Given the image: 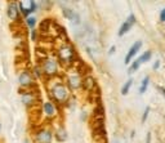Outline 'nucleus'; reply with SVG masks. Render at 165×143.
I'll use <instances>...</instances> for the list:
<instances>
[{
    "mask_svg": "<svg viewBox=\"0 0 165 143\" xmlns=\"http://www.w3.org/2000/svg\"><path fill=\"white\" fill-rule=\"evenodd\" d=\"M52 93H53L54 99L58 102H66L68 98V92H67L66 87H63L62 84H58V85H56V87H53Z\"/></svg>",
    "mask_w": 165,
    "mask_h": 143,
    "instance_id": "f257e3e1",
    "label": "nucleus"
},
{
    "mask_svg": "<svg viewBox=\"0 0 165 143\" xmlns=\"http://www.w3.org/2000/svg\"><path fill=\"white\" fill-rule=\"evenodd\" d=\"M134 23H135V16H134V14H129V17L124 21V23L120 26L118 35H119V36H124L126 32L130 31V28L134 26Z\"/></svg>",
    "mask_w": 165,
    "mask_h": 143,
    "instance_id": "f03ea898",
    "label": "nucleus"
},
{
    "mask_svg": "<svg viewBox=\"0 0 165 143\" xmlns=\"http://www.w3.org/2000/svg\"><path fill=\"white\" fill-rule=\"evenodd\" d=\"M75 57V51L72 47L70 45H64L60 49V58L64 62H72Z\"/></svg>",
    "mask_w": 165,
    "mask_h": 143,
    "instance_id": "7ed1b4c3",
    "label": "nucleus"
},
{
    "mask_svg": "<svg viewBox=\"0 0 165 143\" xmlns=\"http://www.w3.org/2000/svg\"><path fill=\"white\" fill-rule=\"evenodd\" d=\"M141 48H142V41H141V40H137V41H135L134 44L130 47L129 52H128L126 55H125V63H126V65H129V63H130V61L134 58V55L139 52Z\"/></svg>",
    "mask_w": 165,
    "mask_h": 143,
    "instance_id": "20e7f679",
    "label": "nucleus"
},
{
    "mask_svg": "<svg viewBox=\"0 0 165 143\" xmlns=\"http://www.w3.org/2000/svg\"><path fill=\"white\" fill-rule=\"evenodd\" d=\"M18 5H19V9L22 10V13L25 14L26 17L31 12H34L35 9H36V4H35V2H31V0H26V2L23 0V2H19Z\"/></svg>",
    "mask_w": 165,
    "mask_h": 143,
    "instance_id": "39448f33",
    "label": "nucleus"
},
{
    "mask_svg": "<svg viewBox=\"0 0 165 143\" xmlns=\"http://www.w3.org/2000/svg\"><path fill=\"white\" fill-rule=\"evenodd\" d=\"M62 13H63V16L66 17L67 19L72 21V22H76V23H77L79 21H80V19H79V18H80V17H79V14H77L75 10L71 9V8H67V6H63V8H62Z\"/></svg>",
    "mask_w": 165,
    "mask_h": 143,
    "instance_id": "423d86ee",
    "label": "nucleus"
},
{
    "mask_svg": "<svg viewBox=\"0 0 165 143\" xmlns=\"http://www.w3.org/2000/svg\"><path fill=\"white\" fill-rule=\"evenodd\" d=\"M36 139L39 143H52V133L49 130H41L38 133Z\"/></svg>",
    "mask_w": 165,
    "mask_h": 143,
    "instance_id": "0eeeda50",
    "label": "nucleus"
},
{
    "mask_svg": "<svg viewBox=\"0 0 165 143\" xmlns=\"http://www.w3.org/2000/svg\"><path fill=\"white\" fill-rule=\"evenodd\" d=\"M68 84H70V88L79 89V88L83 87V79H81V76H79V75H72V76H70V79H68Z\"/></svg>",
    "mask_w": 165,
    "mask_h": 143,
    "instance_id": "6e6552de",
    "label": "nucleus"
},
{
    "mask_svg": "<svg viewBox=\"0 0 165 143\" xmlns=\"http://www.w3.org/2000/svg\"><path fill=\"white\" fill-rule=\"evenodd\" d=\"M44 71L48 75H53L57 72V63L54 59H47L44 65Z\"/></svg>",
    "mask_w": 165,
    "mask_h": 143,
    "instance_id": "1a4fd4ad",
    "label": "nucleus"
},
{
    "mask_svg": "<svg viewBox=\"0 0 165 143\" xmlns=\"http://www.w3.org/2000/svg\"><path fill=\"white\" fill-rule=\"evenodd\" d=\"M96 85V80L94 77L92 76H87L83 79V88L87 89V90H93V87Z\"/></svg>",
    "mask_w": 165,
    "mask_h": 143,
    "instance_id": "9d476101",
    "label": "nucleus"
},
{
    "mask_svg": "<svg viewBox=\"0 0 165 143\" xmlns=\"http://www.w3.org/2000/svg\"><path fill=\"white\" fill-rule=\"evenodd\" d=\"M18 16V5L16 3H10L8 8V17L10 19H16Z\"/></svg>",
    "mask_w": 165,
    "mask_h": 143,
    "instance_id": "9b49d317",
    "label": "nucleus"
},
{
    "mask_svg": "<svg viewBox=\"0 0 165 143\" xmlns=\"http://www.w3.org/2000/svg\"><path fill=\"white\" fill-rule=\"evenodd\" d=\"M31 83H32V77L27 72H23V74L19 75V84L21 85H26L27 87V85H30Z\"/></svg>",
    "mask_w": 165,
    "mask_h": 143,
    "instance_id": "f8f14e48",
    "label": "nucleus"
},
{
    "mask_svg": "<svg viewBox=\"0 0 165 143\" xmlns=\"http://www.w3.org/2000/svg\"><path fill=\"white\" fill-rule=\"evenodd\" d=\"M148 84H150V76H145L143 80L141 83V87H139V94H145L147 92V88H148Z\"/></svg>",
    "mask_w": 165,
    "mask_h": 143,
    "instance_id": "ddd939ff",
    "label": "nucleus"
},
{
    "mask_svg": "<svg viewBox=\"0 0 165 143\" xmlns=\"http://www.w3.org/2000/svg\"><path fill=\"white\" fill-rule=\"evenodd\" d=\"M44 112L47 113L48 116H53L54 113H56V108H54V106H53L51 102L44 103Z\"/></svg>",
    "mask_w": 165,
    "mask_h": 143,
    "instance_id": "4468645a",
    "label": "nucleus"
},
{
    "mask_svg": "<svg viewBox=\"0 0 165 143\" xmlns=\"http://www.w3.org/2000/svg\"><path fill=\"white\" fill-rule=\"evenodd\" d=\"M151 57H152V52L151 51H146L145 53L138 57V61L141 62V65H142L143 62H148L150 59H151Z\"/></svg>",
    "mask_w": 165,
    "mask_h": 143,
    "instance_id": "2eb2a0df",
    "label": "nucleus"
},
{
    "mask_svg": "<svg viewBox=\"0 0 165 143\" xmlns=\"http://www.w3.org/2000/svg\"><path fill=\"white\" fill-rule=\"evenodd\" d=\"M93 116H94L96 119H105V108L102 106L97 107V108L93 111Z\"/></svg>",
    "mask_w": 165,
    "mask_h": 143,
    "instance_id": "dca6fc26",
    "label": "nucleus"
},
{
    "mask_svg": "<svg viewBox=\"0 0 165 143\" xmlns=\"http://www.w3.org/2000/svg\"><path fill=\"white\" fill-rule=\"evenodd\" d=\"M132 84H133V79H128L126 83L123 85V88H121V94L126 96L129 93V89H130V87H132Z\"/></svg>",
    "mask_w": 165,
    "mask_h": 143,
    "instance_id": "f3484780",
    "label": "nucleus"
},
{
    "mask_svg": "<svg viewBox=\"0 0 165 143\" xmlns=\"http://www.w3.org/2000/svg\"><path fill=\"white\" fill-rule=\"evenodd\" d=\"M56 137H57V139H58L60 142H63V141L67 139V133H66V130H64V129H58V130H57V133H56Z\"/></svg>",
    "mask_w": 165,
    "mask_h": 143,
    "instance_id": "a211bd4d",
    "label": "nucleus"
},
{
    "mask_svg": "<svg viewBox=\"0 0 165 143\" xmlns=\"http://www.w3.org/2000/svg\"><path fill=\"white\" fill-rule=\"evenodd\" d=\"M22 102H23V104H26V106L32 104V102H34V96H31V94H25V96L22 97Z\"/></svg>",
    "mask_w": 165,
    "mask_h": 143,
    "instance_id": "6ab92c4d",
    "label": "nucleus"
},
{
    "mask_svg": "<svg viewBox=\"0 0 165 143\" xmlns=\"http://www.w3.org/2000/svg\"><path fill=\"white\" fill-rule=\"evenodd\" d=\"M139 66H141V62L138 61V58L135 59L132 65H130V67H129V74H132V72H134V71H137L138 68H139Z\"/></svg>",
    "mask_w": 165,
    "mask_h": 143,
    "instance_id": "aec40b11",
    "label": "nucleus"
},
{
    "mask_svg": "<svg viewBox=\"0 0 165 143\" xmlns=\"http://www.w3.org/2000/svg\"><path fill=\"white\" fill-rule=\"evenodd\" d=\"M150 111H151V107H150V106H147L146 108H145V112H143V115H142V123H145V121L147 120V117H148V113H150Z\"/></svg>",
    "mask_w": 165,
    "mask_h": 143,
    "instance_id": "412c9836",
    "label": "nucleus"
},
{
    "mask_svg": "<svg viewBox=\"0 0 165 143\" xmlns=\"http://www.w3.org/2000/svg\"><path fill=\"white\" fill-rule=\"evenodd\" d=\"M35 22H36V19H35V17H27V25L30 26L31 28L35 26Z\"/></svg>",
    "mask_w": 165,
    "mask_h": 143,
    "instance_id": "4be33fe9",
    "label": "nucleus"
},
{
    "mask_svg": "<svg viewBox=\"0 0 165 143\" xmlns=\"http://www.w3.org/2000/svg\"><path fill=\"white\" fill-rule=\"evenodd\" d=\"M49 22H51V21H43L41 25H40V28H43V30H45V27H48Z\"/></svg>",
    "mask_w": 165,
    "mask_h": 143,
    "instance_id": "5701e85b",
    "label": "nucleus"
},
{
    "mask_svg": "<svg viewBox=\"0 0 165 143\" xmlns=\"http://www.w3.org/2000/svg\"><path fill=\"white\" fill-rule=\"evenodd\" d=\"M159 67H160V59H156L155 63H154V66H152V68L154 70H159Z\"/></svg>",
    "mask_w": 165,
    "mask_h": 143,
    "instance_id": "b1692460",
    "label": "nucleus"
},
{
    "mask_svg": "<svg viewBox=\"0 0 165 143\" xmlns=\"http://www.w3.org/2000/svg\"><path fill=\"white\" fill-rule=\"evenodd\" d=\"M160 21L161 22H165V8L160 12Z\"/></svg>",
    "mask_w": 165,
    "mask_h": 143,
    "instance_id": "393cba45",
    "label": "nucleus"
},
{
    "mask_svg": "<svg viewBox=\"0 0 165 143\" xmlns=\"http://www.w3.org/2000/svg\"><path fill=\"white\" fill-rule=\"evenodd\" d=\"M151 137H152L151 132H148L147 133V137H146V143H151Z\"/></svg>",
    "mask_w": 165,
    "mask_h": 143,
    "instance_id": "a878e982",
    "label": "nucleus"
},
{
    "mask_svg": "<svg viewBox=\"0 0 165 143\" xmlns=\"http://www.w3.org/2000/svg\"><path fill=\"white\" fill-rule=\"evenodd\" d=\"M157 89H159V92L165 97V88H164V87H157Z\"/></svg>",
    "mask_w": 165,
    "mask_h": 143,
    "instance_id": "bb28decb",
    "label": "nucleus"
},
{
    "mask_svg": "<svg viewBox=\"0 0 165 143\" xmlns=\"http://www.w3.org/2000/svg\"><path fill=\"white\" fill-rule=\"evenodd\" d=\"M115 51H116V47H115V45H112V47L110 48V51H109V54L111 55L112 53H115Z\"/></svg>",
    "mask_w": 165,
    "mask_h": 143,
    "instance_id": "cd10ccee",
    "label": "nucleus"
}]
</instances>
